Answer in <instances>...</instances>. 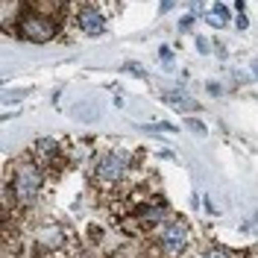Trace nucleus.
I'll use <instances>...</instances> for the list:
<instances>
[{
	"mask_svg": "<svg viewBox=\"0 0 258 258\" xmlns=\"http://www.w3.org/2000/svg\"><path fill=\"white\" fill-rule=\"evenodd\" d=\"M38 150H41V153H56V141H53V138H38Z\"/></svg>",
	"mask_w": 258,
	"mask_h": 258,
	"instance_id": "obj_11",
	"label": "nucleus"
},
{
	"mask_svg": "<svg viewBox=\"0 0 258 258\" xmlns=\"http://www.w3.org/2000/svg\"><path fill=\"white\" fill-rule=\"evenodd\" d=\"M209 91H211V94H214V97H220V94H223V88H220L217 82H209Z\"/></svg>",
	"mask_w": 258,
	"mask_h": 258,
	"instance_id": "obj_17",
	"label": "nucleus"
},
{
	"mask_svg": "<svg viewBox=\"0 0 258 258\" xmlns=\"http://www.w3.org/2000/svg\"><path fill=\"white\" fill-rule=\"evenodd\" d=\"M252 77L258 80V62H252Z\"/></svg>",
	"mask_w": 258,
	"mask_h": 258,
	"instance_id": "obj_20",
	"label": "nucleus"
},
{
	"mask_svg": "<svg viewBox=\"0 0 258 258\" xmlns=\"http://www.w3.org/2000/svg\"><path fill=\"white\" fill-rule=\"evenodd\" d=\"M74 114H77L80 120H97V117H100V106H97V103H91V106H88V103H80V106L74 109Z\"/></svg>",
	"mask_w": 258,
	"mask_h": 258,
	"instance_id": "obj_8",
	"label": "nucleus"
},
{
	"mask_svg": "<svg viewBox=\"0 0 258 258\" xmlns=\"http://www.w3.org/2000/svg\"><path fill=\"white\" fill-rule=\"evenodd\" d=\"M164 103H170V106H176V109H188V112H200V103L191 100L188 94H173V91H167V94H161Z\"/></svg>",
	"mask_w": 258,
	"mask_h": 258,
	"instance_id": "obj_6",
	"label": "nucleus"
},
{
	"mask_svg": "<svg viewBox=\"0 0 258 258\" xmlns=\"http://www.w3.org/2000/svg\"><path fill=\"white\" fill-rule=\"evenodd\" d=\"M123 170H126V159L120 153H109L97 164V176L103 179V182H117V179L123 176Z\"/></svg>",
	"mask_w": 258,
	"mask_h": 258,
	"instance_id": "obj_4",
	"label": "nucleus"
},
{
	"mask_svg": "<svg viewBox=\"0 0 258 258\" xmlns=\"http://www.w3.org/2000/svg\"><path fill=\"white\" fill-rule=\"evenodd\" d=\"M161 217H164V209H159V206H147V211L141 214L144 223H159Z\"/></svg>",
	"mask_w": 258,
	"mask_h": 258,
	"instance_id": "obj_9",
	"label": "nucleus"
},
{
	"mask_svg": "<svg viewBox=\"0 0 258 258\" xmlns=\"http://www.w3.org/2000/svg\"><path fill=\"white\" fill-rule=\"evenodd\" d=\"M21 35L27 41H50L56 35V24H53V18L41 15V12H32V15L21 18Z\"/></svg>",
	"mask_w": 258,
	"mask_h": 258,
	"instance_id": "obj_2",
	"label": "nucleus"
},
{
	"mask_svg": "<svg viewBox=\"0 0 258 258\" xmlns=\"http://www.w3.org/2000/svg\"><path fill=\"white\" fill-rule=\"evenodd\" d=\"M206 258H232V252L223 249V246H211L209 252H206Z\"/></svg>",
	"mask_w": 258,
	"mask_h": 258,
	"instance_id": "obj_12",
	"label": "nucleus"
},
{
	"mask_svg": "<svg viewBox=\"0 0 258 258\" xmlns=\"http://www.w3.org/2000/svg\"><path fill=\"white\" fill-rule=\"evenodd\" d=\"M126 71H129V74H132V77H141V80H144V77H147L144 71H141V68H138V64H132V62L126 64Z\"/></svg>",
	"mask_w": 258,
	"mask_h": 258,
	"instance_id": "obj_14",
	"label": "nucleus"
},
{
	"mask_svg": "<svg viewBox=\"0 0 258 258\" xmlns=\"http://www.w3.org/2000/svg\"><path fill=\"white\" fill-rule=\"evenodd\" d=\"M161 243H164V249H170V252H182L185 243H188V226L182 223V220L167 223L161 229Z\"/></svg>",
	"mask_w": 258,
	"mask_h": 258,
	"instance_id": "obj_3",
	"label": "nucleus"
},
{
	"mask_svg": "<svg viewBox=\"0 0 258 258\" xmlns=\"http://www.w3.org/2000/svg\"><path fill=\"white\" fill-rule=\"evenodd\" d=\"M252 226H258V214H255V220H252Z\"/></svg>",
	"mask_w": 258,
	"mask_h": 258,
	"instance_id": "obj_21",
	"label": "nucleus"
},
{
	"mask_svg": "<svg viewBox=\"0 0 258 258\" xmlns=\"http://www.w3.org/2000/svg\"><path fill=\"white\" fill-rule=\"evenodd\" d=\"M41 170L35 167V164H18L15 170V182H12V191L21 203H32L38 191H41Z\"/></svg>",
	"mask_w": 258,
	"mask_h": 258,
	"instance_id": "obj_1",
	"label": "nucleus"
},
{
	"mask_svg": "<svg viewBox=\"0 0 258 258\" xmlns=\"http://www.w3.org/2000/svg\"><path fill=\"white\" fill-rule=\"evenodd\" d=\"M144 132H176V126L173 123H144Z\"/></svg>",
	"mask_w": 258,
	"mask_h": 258,
	"instance_id": "obj_10",
	"label": "nucleus"
},
{
	"mask_svg": "<svg viewBox=\"0 0 258 258\" xmlns=\"http://www.w3.org/2000/svg\"><path fill=\"white\" fill-rule=\"evenodd\" d=\"M246 24H249V21H246V15H243V12H238V27H241V30H246Z\"/></svg>",
	"mask_w": 258,
	"mask_h": 258,
	"instance_id": "obj_19",
	"label": "nucleus"
},
{
	"mask_svg": "<svg viewBox=\"0 0 258 258\" xmlns=\"http://www.w3.org/2000/svg\"><path fill=\"white\" fill-rule=\"evenodd\" d=\"M80 27L88 32V35H100L103 27H106V18L97 12V6H82L80 9Z\"/></svg>",
	"mask_w": 258,
	"mask_h": 258,
	"instance_id": "obj_5",
	"label": "nucleus"
},
{
	"mask_svg": "<svg viewBox=\"0 0 258 258\" xmlns=\"http://www.w3.org/2000/svg\"><path fill=\"white\" fill-rule=\"evenodd\" d=\"M226 15H229V9H226L223 3H214L206 21H209L211 27H217V30H223V27H226Z\"/></svg>",
	"mask_w": 258,
	"mask_h": 258,
	"instance_id": "obj_7",
	"label": "nucleus"
},
{
	"mask_svg": "<svg viewBox=\"0 0 258 258\" xmlns=\"http://www.w3.org/2000/svg\"><path fill=\"white\" fill-rule=\"evenodd\" d=\"M197 50H200V53H209V50H211V44L206 41V38H197Z\"/></svg>",
	"mask_w": 258,
	"mask_h": 258,
	"instance_id": "obj_15",
	"label": "nucleus"
},
{
	"mask_svg": "<svg viewBox=\"0 0 258 258\" xmlns=\"http://www.w3.org/2000/svg\"><path fill=\"white\" fill-rule=\"evenodd\" d=\"M185 126H188V129H194V132H200V135H206V126H203L200 120H194V117L188 120V123H185Z\"/></svg>",
	"mask_w": 258,
	"mask_h": 258,
	"instance_id": "obj_13",
	"label": "nucleus"
},
{
	"mask_svg": "<svg viewBox=\"0 0 258 258\" xmlns=\"http://www.w3.org/2000/svg\"><path fill=\"white\" fill-rule=\"evenodd\" d=\"M206 211H209V214H217V211H220V209H217V206L209 200V197H206Z\"/></svg>",
	"mask_w": 258,
	"mask_h": 258,
	"instance_id": "obj_18",
	"label": "nucleus"
},
{
	"mask_svg": "<svg viewBox=\"0 0 258 258\" xmlns=\"http://www.w3.org/2000/svg\"><path fill=\"white\" fill-rule=\"evenodd\" d=\"M191 24H194V18H182V24H179V30H182V32H188V30H191Z\"/></svg>",
	"mask_w": 258,
	"mask_h": 258,
	"instance_id": "obj_16",
	"label": "nucleus"
}]
</instances>
